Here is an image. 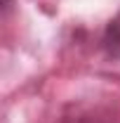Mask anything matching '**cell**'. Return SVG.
Returning a JSON list of instances; mask_svg holds the SVG:
<instances>
[{
  "label": "cell",
  "mask_w": 120,
  "mask_h": 123,
  "mask_svg": "<svg viewBox=\"0 0 120 123\" xmlns=\"http://www.w3.org/2000/svg\"><path fill=\"white\" fill-rule=\"evenodd\" d=\"M101 47L111 59H120V10L104 29L101 36Z\"/></svg>",
  "instance_id": "cell-1"
}]
</instances>
